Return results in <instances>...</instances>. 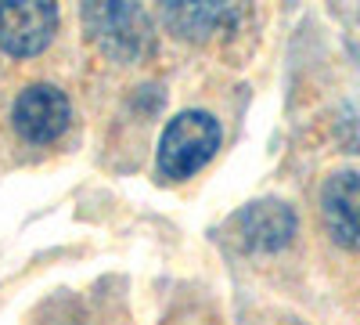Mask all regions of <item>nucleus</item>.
Segmentation results:
<instances>
[{"mask_svg": "<svg viewBox=\"0 0 360 325\" xmlns=\"http://www.w3.org/2000/svg\"><path fill=\"white\" fill-rule=\"evenodd\" d=\"M220 137L224 134H220V123L213 112L191 109V112L173 116L159 137V156H155L159 173L166 181H188V177H195L217 156Z\"/></svg>", "mask_w": 360, "mask_h": 325, "instance_id": "obj_1", "label": "nucleus"}, {"mask_svg": "<svg viewBox=\"0 0 360 325\" xmlns=\"http://www.w3.org/2000/svg\"><path fill=\"white\" fill-rule=\"evenodd\" d=\"M83 22L90 29V40L112 62H141L155 44L152 22L137 4H123V0L119 4H86Z\"/></svg>", "mask_w": 360, "mask_h": 325, "instance_id": "obj_2", "label": "nucleus"}, {"mask_svg": "<svg viewBox=\"0 0 360 325\" xmlns=\"http://www.w3.org/2000/svg\"><path fill=\"white\" fill-rule=\"evenodd\" d=\"M58 29V8L51 0H4L0 4V47L15 58L40 54Z\"/></svg>", "mask_w": 360, "mask_h": 325, "instance_id": "obj_3", "label": "nucleus"}, {"mask_svg": "<svg viewBox=\"0 0 360 325\" xmlns=\"http://www.w3.org/2000/svg\"><path fill=\"white\" fill-rule=\"evenodd\" d=\"M69 120H72L69 98L54 83H29L15 98V109H11L15 130L33 145H47L54 137H62Z\"/></svg>", "mask_w": 360, "mask_h": 325, "instance_id": "obj_4", "label": "nucleus"}, {"mask_svg": "<svg viewBox=\"0 0 360 325\" xmlns=\"http://www.w3.org/2000/svg\"><path fill=\"white\" fill-rule=\"evenodd\" d=\"M238 15L242 11L234 4H191V0H173L162 8L166 25L184 40H205L213 33H224L238 22Z\"/></svg>", "mask_w": 360, "mask_h": 325, "instance_id": "obj_7", "label": "nucleus"}, {"mask_svg": "<svg viewBox=\"0 0 360 325\" xmlns=\"http://www.w3.org/2000/svg\"><path fill=\"white\" fill-rule=\"evenodd\" d=\"M234 228L242 235L245 250L274 253V250H285L292 243L295 214H292V206H285L278 199H259V202H249L245 210L234 217Z\"/></svg>", "mask_w": 360, "mask_h": 325, "instance_id": "obj_6", "label": "nucleus"}, {"mask_svg": "<svg viewBox=\"0 0 360 325\" xmlns=\"http://www.w3.org/2000/svg\"><path fill=\"white\" fill-rule=\"evenodd\" d=\"M321 221L335 246L360 250V173L356 170H339L324 181Z\"/></svg>", "mask_w": 360, "mask_h": 325, "instance_id": "obj_5", "label": "nucleus"}]
</instances>
